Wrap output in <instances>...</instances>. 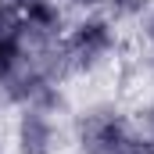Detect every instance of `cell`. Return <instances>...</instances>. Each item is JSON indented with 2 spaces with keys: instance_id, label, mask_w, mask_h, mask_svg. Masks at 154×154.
I'll return each mask as SVG.
<instances>
[{
  "instance_id": "obj_5",
  "label": "cell",
  "mask_w": 154,
  "mask_h": 154,
  "mask_svg": "<svg viewBox=\"0 0 154 154\" xmlns=\"http://www.w3.org/2000/svg\"><path fill=\"white\" fill-rule=\"evenodd\" d=\"M115 154H154V143L143 136V133H140V129H133V133H129V136L118 143V151H115Z\"/></svg>"
},
{
  "instance_id": "obj_4",
  "label": "cell",
  "mask_w": 154,
  "mask_h": 154,
  "mask_svg": "<svg viewBox=\"0 0 154 154\" xmlns=\"http://www.w3.org/2000/svg\"><path fill=\"white\" fill-rule=\"evenodd\" d=\"M151 4H154V0H104L111 22H140L143 11H147Z\"/></svg>"
},
{
  "instance_id": "obj_1",
  "label": "cell",
  "mask_w": 154,
  "mask_h": 154,
  "mask_svg": "<svg viewBox=\"0 0 154 154\" xmlns=\"http://www.w3.org/2000/svg\"><path fill=\"white\" fill-rule=\"evenodd\" d=\"M115 50H118V29L108 14L90 11L75 25H68L61 36L65 65H68V72H79V75H93L97 68H104L115 57Z\"/></svg>"
},
{
  "instance_id": "obj_8",
  "label": "cell",
  "mask_w": 154,
  "mask_h": 154,
  "mask_svg": "<svg viewBox=\"0 0 154 154\" xmlns=\"http://www.w3.org/2000/svg\"><path fill=\"white\" fill-rule=\"evenodd\" d=\"M0 154H4V147H0Z\"/></svg>"
},
{
  "instance_id": "obj_7",
  "label": "cell",
  "mask_w": 154,
  "mask_h": 154,
  "mask_svg": "<svg viewBox=\"0 0 154 154\" xmlns=\"http://www.w3.org/2000/svg\"><path fill=\"white\" fill-rule=\"evenodd\" d=\"M65 4H68V7H79V11H86V14L97 11V7H104V0H65Z\"/></svg>"
},
{
  "instance_id": "obj_2",
  "label": "cell",
  "mask_w": 154,
  "mask_h": 154,
  "mask_svg": "<svg viewBox=\"0 0 154 154\" xmlns=\"http://www.w3.org/2000/svg\"><path fill=\"white\" fill-rule=\"evenodd\" d=\"M133 118L118 115V111H90L82 115L75 129V151L79 154H115L118 143L133 133Z\"/></svg>"
},
{
  "instance_id": "obj_6",
  "label": "cell",
  "mask_w": 154,
  "mask_h": 154,
  "mask_svg": "<svg viewBox=\"0 0 154 154\" xmlns=\"http://www.w3.org/2000/svg\"><path fill=\"white\" fill-rule=\"evenodd\" d=\"M133 125H136V129H140V133H143V136H147V140L154 143V108H147V111H140V118H136Z\"/></svg>"
},
{
  "instance_id": "obj_3",
  "label": "cell",
  "mask_w": 154,
  "mask_h": 154,
  "mask_svg": "<svg viewBox=\"0 0 154 154\" xmlns=\"http://www.w3.org/2000/svg\"><path fill=\"white\" fill-rule=\"evenodd\" d=\"M61 133L50 111L39 108H18L14 118V151L18 154H57Z\"/></svg>"
}]
</instances>
